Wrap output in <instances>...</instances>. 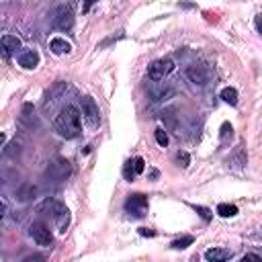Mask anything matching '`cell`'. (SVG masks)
<instances>
[{
	"label": "cell",
	"instance_id": "6da1fadb",
	"mask_svg": "<svg viewBox=\"0 0 262 262\" xmlns=\"http://www.w3.org/2000/svg\"><path fill=\"white\" fill-rule=\"evenodd\" d=\"M56 131L66 137V140H74V137L80 135L82 127H80V111L76 107L72 105H68L64 107L60 115L56 117Z\"/></svg>",
	"mask_w": 262,
	"mask_h": 262
},
{
	"label": "cell",
	"instance_id": "d4e9b609",
	"mask_svg": "<svg viewBox=\"0 0 262 262\" xmlns=\"http://www.w3.org/2000/svg\"><path fill=\"white\" fill-rule=\"evenodd\" d=\"M176 162H178V166L187 168V166H188V162H190V158H188L187 151H178V154H176Z\"/></svg>",
	"mask_w": 262,
	"mask_h": 262
},
{
	"label": "cell",
	"instance_id": "603a6c76",
	"mask_svg": "<svg viewBox=\"0 0 262 262\" xmlns=\"http://www.w3.org/2000/svg\"><path fill=\"white\" fill-rule=\"evenodd\" d=\"M195 211H197V213H199V215L203 217V222H211V217H213V215H211V211H209V209H207V207H201V205H195Z\"/></svg>",
	"mask_w": 262,
	"mask_h": 262
},
{
	"label": "cell",
	"instance_id": "83f0119b",
	"mask_svg": "<svg viewBox=\"0 0 262 262\" xmlns=\"http://www.w3.org/2000/svg\"><path fill=\"white\" fill-rule=\"evenodd\" d=\"M140 236H148V238H154V236H156V231H154V229H148V227H142V229H140Z\"/></svg>",
	"mask_w": 262,
	"mask_h": 262
},
{
	"label": "cell",
	"instance_id": "f546056e",
	"mask_svg": "<svg viewBox=\"0 0 262 262\" xmlns=\"http://www.w3.org/2000/svg\"><path fill=\"white\" fill-rule=\"evenodd\" d=\"M94 2H96V0H86V8H88V6H92Z\"/></svg>",
	"mask_w": 262,
	"mask_h": 262
},
{
	"label": "cell",
	"instance_id": "9a60e30c",
	"mask_svg": "<svg viewBox=\"0 0 262 262\" xmlns=\"http://www.w3.org/2000/svg\"><path fill=\"white\" fill-rule=\"evenodd\" d=\"M35 195H37V188L33 187V185H23L19 190H17V199L21 201V203H27V201H31V199H35Z\"/></svg>",
	"mask_w": 262,
	"mask_h": 262
},
{
	"label": "cell",
	"instance_id": "7a4b0ae2",
	"mask_svg": "<svg viewBox=\"0 0 262 262\" xmlns=\"http://www.w3.org/2000/svg\"><path fill=\"white\" fill-rule=\"evenodd\" d=\"M41 213H45V215H51V219L56 222L58 229L60 231H66L68 227V222H70V213H68V209L56 199H47L43 205H41Z\"/></svg>",
	"mask_w": 262,
	"mask_h": 262
},
{
	"label": "cell",
	"instance_id": "7402d4cb",
	"mask_svg": "<svg viewBox=\"0 0 262 262\" xmlns=\"http://www.w3.org/2000/svg\"><path fill=\"white\" fill-rule=\"evenodd\" d=\"M123 176H125L129 183H131L133 178L137 176V174H135V170H133V164H131V160H129V162H125V168H123Z\"/></svg>",
	"mask_w": 262,
	"mask_h": 262
},
{
	"label": "cell",
	"instance_id": "4fadbf2b",
	"mask_svg": "<svg viewBox=\"0 0 262 262\" xmlns=\"http://www.w3.org/2000/svg\"><path fill=\"white\" fill-rule=\"evenodd\" d=\"M68 86L64 84V82H58L56 86H53L49 92H47V101H45V109H51L53 107V103H58L60 101V96L64 94V90H66Z\"/></svg>",
	"mask_w": 262,
	"mask_h": 262
},
{
	"label": "cell",
	"instance_id": "484cf974",
	"mask_svg": "<svg viewBox=\"0 0 262 262\" xmlns=\"http://www.w3.org/2000/svg\"><path fill=\"white\" fill-rule=\"evenodd\" d=\"M19 148H21L19 144H10L8 148H4V156H15V154H19V151H21Z\"/></svg>",
	"mask_w": 262,
	"mask_h": 262
},
{
	"label": "cell",
	"instance_id": "30bf717a",
	"mask_svg": "<svg viewBox=\"0 0 262 262\" xmlns=\"http://www.w3.org/2000/svg\"><path fill=\"white\" fill-rule=\"evenodd\" d=\"M233 256L231 250H227V248H209V250L205 252V258L209 262H224V260H229Z\"/></svg>",
	"mask_w": 262,
	"mask_h": 262
},
{
	"label": "cell",
	"instance_id": "ffe728a7",
	"mask_svg": "<svg viewBox=\"0 0 262 262\" xmlns=\"http://www.w3.org/2000/svg\"><path fill=\"white\" fill-rule=\"evenodd\" d=\"M156 142H158L162 148H166V146H168V133L164 131L162 127H160V129H156Z\"/></svg>",
	"mask_w": 262,
	"mask_h": 262
},
{
	"label": "cell",
	"instance_id": "2e32d148",
	"mask_svg": "<svg viewBox=\"0 0 262 262\" xmlns=\"http://www.w3.org/2000/svg\"><path fill=\"white\" fill-rule=\"evenodd\" d=\"M222 101L224 103H227V105H231V107H236L238 105V90L236 88H224L222 90Z\"/></svg>",
	"mask_w": 262,
	"mask_h": 262
},
{
	"label": "cell",
	"instance_id": "44dd1931",
	"mask_svg": "<svg viewBox=\"0 0 262 262\" xmlns=\"http://www.w3.org/2000/svg\"><path fill=\"white\" fill-rule=\"evenodd\" d=\"M131 164H133V170H135V174H142L144 170H146V162H144V158H133L131 160Z\"/></svg>",
	"mask_w": 262,
	"mask_h": 262
},
{
	"label": "cell",
	"instance_id": "277c9868",
	"mask_svg": "<svg viewBox=\"0 0 262 262\" xmlns=\"http://www.w3.org/2000/svg\"><path fill=\"white\" fill-rule=\"evenodd\" d=\"M125 211L131 217H144L148 213V197L142 195V192H135V195H129L125 201Z\"/></svg>",
	"mask_w": 262,
	"mask_h": 262
},
{
	"label": "cell",
	"instance_id": "f1b7e54d",
	"mask_svg": "<svg viewBox=\"0 0 262 262\" xmlns=\"http://www.w3.org/2000/svg\"><path fill=\"white\" fill-rule=\"evenodd\" d=\"M254 25H256V31L262 33V15H258V17L254 19Z\"/></svg>",
	"mask_w": 262,
	"mask_h": 262
},
{
	"label": "cell",
	"instance_id": "4316f807",
	"mask_svg": "<svg viewBox=\"0 0 262 262\" xmlns=\"http://www.w3.org/2000/svg\"><path fill=\"white\" fill-rule=\"evenodd\" d=\"M246 260H256V262H262V256H258V254H244V256H242V262H246Z\"/></svg>",
	"mask_w": 262,
	"mask_h": 262
},
{
	"label": "cell",
	"instance_id": "52a82bcc",
	"mask_svg": "<svg viewBox=\"0 0 262 262\" xmlns=\"http://www.w3.org/2000/svg\"><path fill=\"white\" fill-rule=\"evenodd\" d=\"M53 27L60 31H68V29H72V25H74V12L70 6H60L56 12H53V19H51Z\"/></svg>",
	"mask_w": 262,
	"mask_h": 262
},
{
	"label": "cell",
	"instance_id": "7c38bea8",
	"mask_svg": "<svg viewBox=\"0 0 262 262\" xmlns=\"http://www.w3.org/2000/svg\"><path fill=\"white\" fill-rule=\"evenodd\" d=\"M49 49L56 53V56H64V53H70V49H72V45L68 43L66 39H62V37H56V39H51L49 41Z\"/></svg>",
	"mask_w": 262,
	"mask_h": 262
},
{
	"label": "cell",
	"instance_id": "8992f818",
	"mask_svg": "<svg viewBox=\"0 0 262 262\" xmlns=\"http://www.w3.org/2000/svg\"><path fill=\"white\" fill-rule=\"evenodd\" d=\"M187 78L190 82H195V84L203 86V84H207V82L211 80V68L207 64H190L187 68Z\"/></svg>",
	"mask_w": 262,
	"mask_h": 262
},
{
	"label": "cell",
	"instance_id": "5bb4252c",
	"mask_svg": "<svg viewBox=\"0 0 262 262\" xmlns=\"http://www.w3.org/2000/svg\"><path fill=\"white\" fill-rule=\"evenodd\" d=\"M172 94H174V88H172V86H158V88H151V90H150L151 101H156V103L170 99Z\"/></svg>",
	"mask_w": 262,
	"mask_h": 262
},
{
	"label": "cell",
	"instance_id": "ac0fdd59",
	"mask_svg": "<svg viewBox=\"0 0 262 262\" xmlns=\"http://www.w3.org/2000/svg\"><path fill=\"white\" fill-rule=\"evenodd\" d=\"M192 242V236H183V238H178V240H174L172 244H170V248H174V250H185V248H188Z\"/></svg>",
	"mask_w": 262,
	"mask_h": 262
},
{
	"label": "cell",
	"instance_id": "cb8c5ba5",
	"mask_svg": "<svg viewBox=\"0 0 262 262\" xmlns=\"http://www.w3.org/2000/svg\"><path fill=\"white\" fill-rule=\"evenodd\" d=\"M233 135V127L229 125V123H224L222 125V133H219V137H222V142H227V137Z\"/></svg>",
	"mask_w": 262,
	"mask_h": 262
},
{
	"label": "cell",
	"instance_id": "ba28073f",
	"mask_svg": "<svg viewBox=\"0 0 262 262\" xmlns=\"http://www.w3.org/2000/svg\"><path fill=\"white\" fill-rule=\"evenodd\" d=\"M29 233L33 236V240L39 244V246H51V229L45 225V224H41V222H37V224H33L31 227H29Z\"/></svg>",
	"mask_w": 262,
	"mask_h": 262
},
{
	"label": "cell",
	"instance_id": "3957f363",
	"mask_svg": "<svg viewBox=\"0 0 262 262\" xmlns=\"http://www.w3.org/2000/svg\"><path fill=\"white\" fill-rule=\"evenodd\" d=\"M172 70H174V62L170 58H162V60L151 62V66L148 68V78L154 80V82H160V80L166 78Z\"/></svg>",
	"mask_w": 262,
	"mask_h": 262
},
{
	"label": "cell",
	"instance_id": "8fae6325",
	"mask_svg": "<svg viewBox=\"0 0 262 262\" xmlns=\"http://www.w3.org/2000/svg\"><path fill=\"white\" fill-rule=\"evenodd\" d=\"M17 49H21V39L15 35H4L2 37V53L4 58H8L10 53H15Z\"/></svg>",
	"mask_w": 262,
	"mask_h": 262
},
{
	"label": "cell",
	"instance_id": "5b68a950",
	"mask_svg": "<svg viewBox=\"0 0 262 262\" xmlns=\"http://www.w3.org/2000/svg\"><path fill=\"white\" fill-rule=\"evenodd\" d=\"M82 115H84L88 127L101 125V111H99V105L94 103L92 96H84V99H82Z\"/></svg>",
	"mask_w": 262,
	"mask_h": 262
},
{
	"label": "cell",
	"instance_id": "d6986e66",
	"mask_svg": "<svg viewBox=\"0 0 262 262\" xmlns=\"http://www.w3.org/2000/svg\"><path fill=\"white\" fill-rule=\"evenodd\" d=\"M229 162H231V166H233V168H242L244 164H246V154H244V150L240 148V150L236 151V156H231Z\"/></svg>",
	"mask_w": 262,
	"mask_h": 262
},
{
	"label": "cell",
	"instance_id": "e0dca14e",
	"mask_svg": "<svg viewBox=\"0 0 262 262\" xmlns=\"http://www.w3.org/2000/svg\"><path fill=\"white\" fill-rule=\"evenodd\" d=\"M217 213L222 215V217H233V215H238V207L222 203V205H217Z\"/></svg>",
	"mask_w": 262,
	"mask_h": 262
},
{
	"label": "cell",
	"instance_id": "9c48e42d",
	"mask_svg": "<svg viewBox=\"0 0 262 262\" xmlns=\"http://www.w3.org/2000/svg\"><path fill=\"white\" fill-rule=\"evenodd\" d=\"M19 66L25 70H35L39 66V53L35 49H25L19 53Z\"/></svg>",
	"mask_w": 262,
	"mask_h": 262
}]
</instances>
